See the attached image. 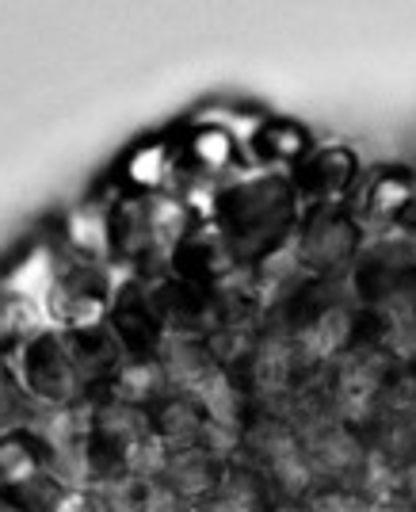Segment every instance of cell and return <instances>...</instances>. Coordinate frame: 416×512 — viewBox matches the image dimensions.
I'll list each match as a JSON object with an SVG mask.
<instances>
[{
  "label": "cell",
  "mask_w": 416,
  "mask_h": 512,
  "mask_svg": "<svg viewBox=\"0 0 416 512\" xmlns=\"http://www.w3.org/2000/svg\"><path fill=\"white\" fill-rule=\"evenodd\" d=\"M313 512H367V509H359V501H352V497L329 493V497H317L313 501Z\"/></svg>",
  "instance_id": "6da1fadb"
}]
</instances>
